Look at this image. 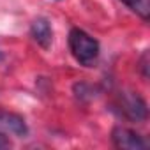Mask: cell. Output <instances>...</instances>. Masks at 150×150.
Returning a JSON list of instances; mask_svg holds the SVG:
<instances>
[{"label":"cell","instance_id":"cell-1","mask_svg":"<svg viewBox=\"0 0 150 150\" xmlns=\"http://www.w3.org/2000/svg\"><path fill=\"white\" fill-rule=\"evenodd\" d=\"M69 48L72 57L81 65H94L99 57V42L80 28H72L69 34Z\"/></svg>","mask_w":150,"mask_h":150},{"label":"cell","instance_id":"cell-5","mask_svg":"<svg viewBox=\"0 0 150 150\" xmlns=\"http://www.w3.org/2000/svg\"><path fill=\"white\" fill-rule=\"evenodd\" d=\"M0 125L9 129L11 132L18 134V136H25L27 134V124L20 115L14 113H7V111H0Z\"/></svg>","mask_w":150,"mask_h":150},{"label":"cell","instance_id":"cell-2","mask_svg":"<svg viewBox=\"0 0 150 150\" xmlns=\"http://www.w3.org/2000/svg\"><path fill=\"white\" fill-rule=\"evenodd\" d=\"M111 139H113V145L122 150H143L148 146V143L139 134L125 127H115L111 132Z\"/></svg>","mask_w":150,"mask_h":150},{"label":"cell","instance_id":"cell-6","mask_svg":"<svg viewBox=\"0 0 150 150\" xmlns=\"http://www.w3.org/2000/svg\"><path fill=\"white\" fill-rule=\"evenodd\" d=\"M122 2L131 7L136 14H139L143 20H148L150 14V0H122Z\"/></svg>","mask_w":150,"mask_h":150},{"label":"cell","instance_id":"cell-7","mask_svg":"<svg viewBox=\"0 0 150 150\" xmlns=\"http://www.w3.org/2000/svg\"><path fill=\"white\" fill-rule=\"evenodd\" d=\"M7 146H11V141L7 139V136L0 132V148H7Z\"/></svg>","mask_w":150,"mask_h":150},{"label":"cell","instance_id":"cell-4","mask_svg":"<svg viewBox=\"0 0 150 150\" xmlns=\"http://www.w3.org/2000/svg\"><path fill=\"white\" fill-rule=\"evenodd\" d=\"M30 34H32L34 41H35L39 46H42V48H50L51 39H53V32H51V25H50L48 20H44V18H37V20L32 23Z\"/></svg>","mask_w":150,"mask_h":150},{"label":"cell","instance_id":"cell-3","mask_svg":"<svg viewBox=\"0 0 150 150\" xmlns=\"http://www.w3.org/2000/svg\"><path fill=\"white\" fill-rule=\"evenodd\" d=\"M122 106H124L125 115H127L131 120L141 122V120L146 118V104H145V101H143L139 96H136V94H129V96H125Z\"/></svg>","mask_w":150,"mask_h":150}]
</instances>
